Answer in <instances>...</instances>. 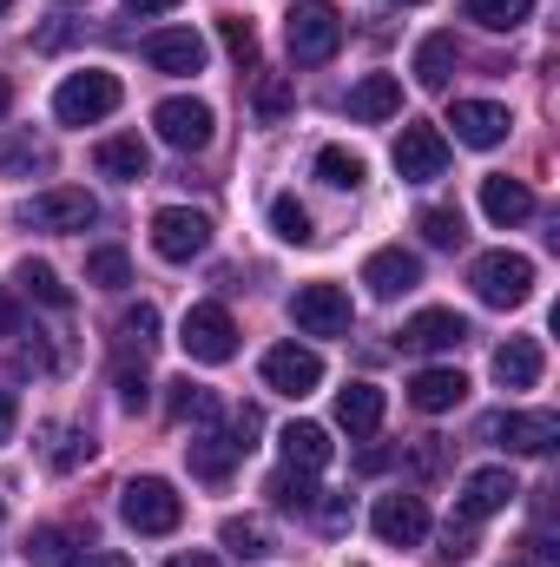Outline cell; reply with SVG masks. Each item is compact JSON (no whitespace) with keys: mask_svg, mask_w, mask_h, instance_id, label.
I'll list each match as a JSON object with an SVG mask.
<instances>
[{"mask_svg":"<svg viewBox=\"0 0 560 567\" xmlns=\"http://www.w3.org/2000/svg\"><path fill=\"white\" fill-rule=\"evenodd\" d=\"M258 429H265V416H258V410H251V403H245V410H238V416H231V442H238V455H251V449H258V442H251V435H258Z\"/></svg>","mask_w":560,"mask_h":567,"instance_id":"cell-42","label":"cell"},{"mask_svg":"<svg viewBox=\"0 0 560 567\" xmlns=\"http://www.w3.org/2000/svg\"><path fill=\"white\" fill-rule=\"evenodd\" d=\"M442 555H448V561H468V555H475V528H468V522H448Z\"/></svg>","mask_w":560,"mask_h":567,"instance_id":"cell-43","label":"cell"},{"mask_svg":"<svg viewBox=\"0 0 560 567\" xmlns=\"http://www.w3.org/2000/svg\"><path fill=\"white\" fill-rule=\"evenodd\" d=\"M145 396H152V390H145V370L120 363V403H126V410H145Z\"/></svg>","mask_w":560,"mask_h":567,"instance_id":"cell-44","label":"cell"},{"mask_svg":"<svg viewBox=\"0 0 560 567\" xmlns=\"http://www.w3.org/2000/svg\"><path fill=\"white\" fill-rule=\"evenodd\" d=\"M290 317L303 337H343L350 330V290L343 284H303L290 297Z\"/></svg>","mask_w":560,"mask_h":567,"instance_id":"cell-9","label":"cell"},{"mask_svg":"<svg viewBox=\"0 0 560 567\" xmlns=\"http://www.w3.org/2000/svg\"><path fill=\"white\" fill-rule=\"evenodd\" d=\"M363 172H370V165H363V152H350V145H323V152H317V178L336 185V192H356Z\"/></svg>","mask_w":560,"mask_h":567,"instance_id":"cell-28","label":"cell"},{"mask_svg":"<svg viewBox=\"0 0 560 567\" xmlns=\"http://www.w3.org/2000/svg\"><path fill=\"white\" fill-rule=\"evenodd\" d=\"M448 126H455V140L462 145H475V152H488V145H501L508 140V106H495V100H455L448 106Z\"/></svg>","mask_w":560,"mask_h":567,"instance_id":"cell-14","label":"cell"},{"mask_svg":"<svg viewBox=\"0 0 560 567\" xmlns=\"http://www.w3.org/2000/svg\"><path fill=\"white\" fill-rule=\"evenodd\" d=\"M152 126H158V140L172 152H205L211 145V106L205 100H158Z\"/></svg>","mask_w":560,"mask_h":567,"instance_id":"cell-11","label":"cell"},{"mask_svg":"<svg viewBox=\"0 0 560 567\" xmlns=\"http://www.w3.org/2000/svg\"><path fill=\"white\" fill-rule=\"evenodd\" d=\"M7 106H13V86H7V80H0V113H7Z\"/></svg>","mask_w":560,"mask_h":567,"instance_id":"cell-52","label":"cell"},{"mask_svg":"<svg viewBox=\"0 0 560 567\" xmlns=\"http://www.w3.org/2000/svg\"><path fill=\"white\" fill-rule=\"evenodd\" d=\"M448 73H455V33H428V40L416 47V80L428 86V93H442Z\"/></svg>","mask_w":560,"mask_h":567,"instance_id":"cell-27","label":"cell"},{"mask_svg":"<svg viewBox=\"0 0 560 567\" xmlns=\"http://www.w3.org/2000/svg\"><path fill=\"white\" fill-rule=\"evenodd\" d=\"M178 343H185L191 363H231V357H238V323H231L225 303H191Z\"/></svg>","mask_w":560,"mask_h":567,"instance_id":"cell-6","label":"cell"},{"mask_svg":"<svg viewBox=\"0 0 560 567\" xmlns=\"http://www.w3.org/2000/svg\"><path fill=\"white\" fill-rule=\"evenodd\" d=\"M218 542H225L238 561H258V555H271V528H265L258 515H231V522L218 528Z\"/></svg>","mask_w":560,"mask_h":567,"instance_id":"cell-30","label":"cell"},{"mask_svg":"<svg viewBox=\"0 0 560 567\" xmlns=\"http://www.w3.org/2000/svg\"><path fill=\"white\" fill-rule=\"evenodd\" d=\"M0 13H7V0H0Z\"/></svg>","mask_w":560,"mask_h":567,"instance_id":"cell-54","label":"cell"},{"mask_svg":"<svg viewBox=\"0 0 560 567\" xmlns=\"http://www.w3.org/2000/svg\"><path fill=\"white\" fill-rule=\"evenodd\" d=\"M336 423L350 429V435H376V429H383V390H376V383L336 390Z\"/></svg>","mask_w":560,"mask_h":567,"instance_id":"cell-24","label":"cell"},{"mask_svg":"<svg viewBox=\"0 0 560 567\" xmlns=\"http://www.w3.org/2000/svg\"><path fill=\"white\" fill-rule=\"evenodd\" d=\"M126 7H133V13H172L178 0H126Z\"/></svg>","mask_w":560,"mask_h":567,"instance_id":"cell-50","label":"cell"},{"mask_svg":"<svg viewBox=\"0 0 560 567\" xmlns=\"http://www.w3.org/2000/svg\"><path fill=\"white\" fill-rule=\"evenodd\" d=\"M93 165H100L106 178H120V185H139L145 172H152V152H145L139 133H113V140L93 145Z\"/></svg>","mask_w":560,"mask_h":567,"instance_id":"cell-20","label":"cell"},{"mask_svg":"<svg viewBox=\"0 0 560 567\" xmlns=\"http://www.w3.org/2000/svg\"><path fill=\"white\" fill-rule=\"evenodd\" d=\"M283 40H290V60L323 66V60L343 47V13H336L330 0H297V7L283 13Z\"/></svg>","mask_w":560,"mask_h":567,"instance_id":"cell-1","label":"cell"},{"mask_svg":"<svg viewBox=\"0 0 560 567\" xmlns=\"http://www.w3.org/2000/svg\"><path fill=\"white\" fill-rule=\"evenodd\" d=\"M0 515H7V508H0Z\"/></svg>","mask_w":560,"mask_h":567,"instance_id":"cell-55","label":"cell"},{"mask_svg":"<svg viewBox=\"0 0 560 567\" xmlns=\"http://www.w3.org/2000/svg\"><path fill=\"white\" fill-rule=\"evenodd\" d=\"M462 7H468V20L488 27V33H515V27L535 13V0H462Z\"/></svg>","mask_w":560,"mask_h":567,"instance_id":"cell-31","label":"cell"},{"mask_svg":"<svg viewBox=\"0 0 560 567\" xmlns=\"http://www.w3.org/2000/svg\"><path fill=\"white\" fill-rule=\"evenodd\" d=\"M290 106H297L290 73H258V86H251V120H258V126H283Z\"/></svg>","mask_w":560,"mask_h":567,"instance_id":"cell-26","label":"cell"},{"mask_svg":"<svg viewBox=\"0 0 560 567\" xmlns=\"http://www.w3.org/2000/svg\"><path fill=\"white\" fill-rule=\"evenodd\" d=\"M462 396H468L462 370H416L409 377V403H416L422 416H448V410H462Z\"/></svg>","mask_w":560,"mask_h":567,"instance_id":"cell-19","label":"cell"},{"mask_svg":"<svg viewBox=\"0 0 560 567\" xmlns=\"http://www.w3.org/2000/svg\"><path fill=\"white\" fill-rule=\"evenodd\" d=\"M521 495V482L508 475V468H475L468 482H462V495H455V522H488V515H501L508 502Z\"/></svg>","mask_w":560,"mask_h":567,"instance_id":"cell-10","label":"cell"},{"mask_svg":"<svg viewBox=\"0 0 560 567\" xmlns=\"http://www.w3.org/2000/svg\"><path fill=\"white\" fill-rule=\"evenodd\" d=\"M86 455H93V435H86V429H66V435H60V449H53V468L66 475V468H80Z\"/></svg>","mask_w":560,"mask_h":567,"instance_id":"cell-41","label":"cell"},{"mask_svg":"<svg viewBox=\"0 0 560 567\" xmlns=\"http://www.w3.org/2000/svg\"><path fill=\"white\" fill-rule=\"evenodd\" d=\"M271 231H278L283 245H310V238H317V225H310V212H303L297 198H278V205H271Z\"/></svg>","mask_w":560,"mask_h":567,"instance_id":"cell-38","label":"cell"},{"mask_svg":"<svg viewBox=\"0 0 560 567\" xmlns=\"http://www.w3.org/2000/svg\"><path fill=\"white\" fill-rule=\"evenodd\" d=\"M409 468H416V475H435V468H442V435H422L416 455H409Z\"/></svg>","mask_w":560,"mask_h":567,"instance_id":"cell-45","label":"cell"},{"mask_svg":"<svg viewBox=\"0 0 560 567\" xmlns=\"http://www.w3.org/2000/svg\"><path fill=\"white\" fill-rule=\"evenodd\" d=\"M13 330H20V297L0 284V337H13Z\"/></svg>","mask_w":560,"mask_h":567,"instance_id":"cell-48","label":"cell"},{"mask_svg":"<svg viewBox=\"0 0 560 567\" xmlns=\"http://www.w3.org/2000/svg\"><path fill=\"white\" fill-rule=\"evenodd\" d=\"M20 284H27L40 303H53V310H66V303H73V290L60 284V271H53V265H33V258H27V265H20Z\"/></svg>","mask_w":560,"mask_h":567,"instance_id":"cell-39","label":"cell"},{"mask_svg":"<svg viewBox=\"0 0 560 567\" xmlns=\"http://www.w3.org/2000/svg\"><path fill=\"white\" fill-rule=\"evenodd\" d=\"M265 495H271L278 508H317V488H310L303 468H278V475L265 482Z\"/></svg>","mask_w":560,"mask_h":567,"instance_id":"cell-34","label":"cell"},{"mask_svg":"<svg viewBox=\"0 0 560 567\" xmlns=\"http://www.w3.org/2000/svg\"><path fill=\"white\" fill-rule=\"evenodd\" d=\"M495 383L501 390H535L541 383V343L535 337H508L495 350Z\"/></svg>","mask_w":560,"mask_h":567,"instance_id":"cell-22","label":"cell"},{"mask_svg":"<svg viewBox=\"0 0 560 567\" xmlns=\"http://www.w3.org/2000/svg\"><path fill=\"white\" fill-rule=\"evenodd\" d=\"M370 528H376L390 548H416L422 535H428V508H422L416 495H383L376 515H370Z\"/></svg>","mask_w":560,"mask_h":567,"instance_id":"cell-15","label":"cell"},{"mask_svg":"<svg viewBox=\"0 0 560 567\" xmlns=\"http://www.w3.org/2000/svg\"><path fill=\"white\" fill-rule=\"evenodd\" d=\"M475 297L481 303H495V310H515V303H528L535 297V258H521V251H488V258H475Z\"/></svg>","mask_w":560,"mask_h":567,"instance_id":"cell-3","label":"cell"},{"mask_svg":"<svg viewBox=\"0 0 560 567\" xmlns=\"http://www.w3.org/2000/svg\"><path fill=\"white\" fill-rule=\"evenodd\" d=\"M462 337H468V323H462L455 310H422V317H409V330H403V343H409V350H422V357L455 350Z\"/></svg>","mask_w":560,"mask_h":567,"instance_id":"cell-23","label":"cell"},{"mask_svg":"<svg viewBox=\"0 0 560 567\" xmlns=\"http://www.w3.org/2000/svg\"><path fill=\"white\" fill-rule=\"evenodd\" d=\"M27 561L66 567L73 561V535H66V528H33V535H27Z\"/></svg>","mask_w":560,"mask_h":567,"instance_id":"cell-37","label":"cell"},{"mask_svg":"<svg viewBox=\"0 0 560 567\" xmlns=\"http://www.w3.org/2000/svg\"><path fill=\"white\" fill-rule=\"evenodd\" d=\"M396 172L409 178V185H428V178H442L448 172V140L435 133V126H403L396 133Z\"/></svg>","mask_w":560,"mask_h":567,"instance_id":"cell-12","label":"cell"},{"mask_svg":"<svg viewBox=\"0 0 560 567\" xmlns=\"http://www.w3.org/2000/svg\"><path fill=\"white\" fill-rule=\"evenodd\" d=\"M86 284H100V290H126V284H133V258H126L120 245H100V251L86 258Z\"/></svg>","mask_w":560,"mask_h":567,"instance_id":"cell-33","label":"cell"},{"mask_svg":"<svg viewBox=\"0 0 560 567\" xmlns=\"http://www.w3.org/2000/svg\"><path fill=\"white\" fill-rule=\"evenodd\" d=\"M416 231L428 238V245H442V251H455V245L468 238V231H462V212H448V205H428V212L416 218Z\"/></svg>","mask_w":560,"mask_h":567,"instance_id":"cell-35","label":"cell"},{"mask_svg":"<svg viewBox=\"0 0 560 567\" xmlns=\"http://www.w3.org/2000/svg\"><path fill=\"white\" fill-rule=\"evenodd\" d=\"M218 33H225V53H231L238 66H251V60H258V27H251L245 13H225V20H218Z\"/></svg>","mask_w":560,"mask_h":567,"instance_id":"cell-40","label":"cell"},{"mask_svg":"<svg viewBox=\"0 0 560 567\" xmlns=\"http://www.w3.org/2000/svg\"><path fill=\"white\" fill-rule=\"evenodd\" d=\"M363 284L390 303V297H403V290H416L422 284V258L416 251H403V245H390V251H376V258L363 265Z\"/></svg>","mask_w":560,"mask_h":567,"instance_id":"cell-17","label":"cell"},{"mask_svg":"<svg viewBox=\"0 0 560 567\" xmlns=\"http://www.w3.org/2000/svg\"><path fill=\"white\" fill-rule=\"evenodd\" d=\"M120 515H126V528H139V535H172V528L185 522V502L172 495V482L133 475V482L120 488Z\"/></svg>","mask_w":560,"mask_h":567,"instance_id":"cell-4","label":"cell"},{"mask_svg":"<svg viewBox=\"0 0 560 567\" xmlns=\"http://www.w3.org/2000/svg\"><path fill=\"white\" fill-rule=\"evenodd\" d=\"M231 462H238V442H231V435H205V442H191V475L225 482V475H231Z\"/></svg>","mask_w":560,"mask_h":567,"instance_id":"cell-32","label":"cell"},{"mask_svg":"<svg viewBox=\"0 0 560 567\" xmlns=\"http://www.w3.org/2000/svg\"><path fill=\"white\" fill-rule=\"evenodd\" d=\"M278 442H283V468H303V475H317V468L330 462V429H317V423H290Z\"/></svg>","mask_w":560,"mask_h":567,"instance_id":"cell-25","label":"cell"},{"mask_svg":"<svg viewBox=\"0 0 560 567\" xmlns=\"http://www.w3.org/2000/svg\"><path fill=\"white\" fill-rule=\"evenodd\" d=\"M265 383L278 396H310L323 383V357L303 350V343H278V350H265Z\"/></svg>","mask_w":560,"mask_h":567,"instance_id":"cell-13","label":"cell"},{"mask_svg":"<svg viewBox=\"0 0 560 567\" xmlns=\"http://www.w3.org/2000/svg\"><path fill=\"white\" fill-rule=\"evenodd\" d=\"M172 396H165V410L178 416V423H211L218 416V396L205 390V383H191V377H178V383H165Z\"/></svg>","mask_w":560,"mask_h":567,"instance_id":"cell-29","label":"cell"},{"mask_svg":"<svg viewBox=\"0 0 560 567\" xmlns=\"http://www.w3.org/2000/svg\"><path fill=\"white\" fill-rule=\"evenodd\" d=\"M0 165H46V145H33V140H13L7 152H0Z\"/></svg>","mask_w":560,"mask_h":567,"instance_id":"cell-46","label":"cell"},{"mask_svg":"<svg viewBox=\"0 0 560 567\" xmlns=\"http://www.w3.org/2000/svg\"><path fill=\"white\" fill-rule=\"evenodd\" d=\"M165 567H218L211 555H178V561H165Z\"/></svg>","mask_w":560,"mask_h":567,"instance_id":"cell-51","label":"cell"},{"mask_svg":"<svg viewBox=\"0 0 560 567\" xmlns=\"http://www.w3.org/2000/svg\"><path fill=\"white\" fill-rule=\"evenodd\" d=\"M403 113V80L396 73H363L356 86H350V120H396Z\"/></svg>","mask_w":560,"mask_h":567,"instance_id":"cell-18","label":"cell"},{"mask_svg":"<svg viewBox=\"0 0 560 567\" xmlns=\"http://www.w3.org/2000/svg\"><path fill=\"white\" fill-rule=\"evenodd\" d=\"M145 60H152L158 73H198V66H205V33H191V27H165V33L145 40Z\"/></svg>","mask_w":560,"mask_h":567,"instance_id":"cell-16","label":"cell"},{"mask_svg":"<svg viewBox=\"0 0 560 567\" xmlns=\"http://www.w3.org/2000/svg\"><path fill=\"white\" fill-rule=\"evenodd\" d=\"M113 106H120V73H106V66L66 73L60 93H53V120H60V126H100Z\"/></svg>","mask_w":560,"mask_h":567,"instance_id":"cell-2","label":"cell"},{"mask_svg":"<svg viewBox=\"0 0 560 567\" xmlns=\"http://www.w3.org/2000/svg\"><path fill=\"white\" fill-rule=\"evenodd\" d=\"M481 442H501L515 455H548L560 442V416L554 410H501V416L481 423Z\"/></svg>","mask_w":560,"mask_h":567,"instance_id":"cell-8","label":"cell"},{"mask_svg":"<svg viewBox=\"0 0 560 567\" xmlns=\"http://www.w3.org/2000/svg\"><path fill=\"white\" fill-rule=\"evenodd\" d=\"M152 343H158V310H152V303H139V310H126V317H120V350H126V357H133V350H152Z\"/></svg>","mask_w":560,"mask_h":567,"instance_id":"cell-36","label":"cell"},{"mask_svg":"<svg viewBox=\"0 0 560 567\" xmlns=\"http://www.w3.org/2000/svg\"><path fill=\"white\" fill-rule=\"evenodd\" d=\"M20 225H33V231H86V225H100V205L80 185H53V192H33L20 205Z\"/></svg>","mask_w":560,"mask_h":567,"instance_id":"cell-5","label":"cell"},{"mask_svg":"<svg viewBox=\"0 0 560 567\" xmlns=\"http://www.w3.org/2000/svg\"><path fill=\"white\" fill-rule=\"evenodd\" d=\"M13 423H20V403H13V390H0V449H7Z\"/></svg>","mask_w":560,"mask_h":567,"instance_id":"cell-49","label":"cell"},{"mask_svg":"<svg viewBox=\"0 0 560 567\" xmlns=\"http://www.w3.org/2000/svg\"><path fill=\"white\" fill-rule=\"evenodd\" d=\"M152 251H158L165 265L205 258V251H211V218H205V212H185V205H165V212L152 218Z\"/></svg>","mask_w":560,"mask_h":567,"instance_id":"cell-7","label":"cell"},{"mask_svg":"<svg viewBox=\"0 0 560 567\" xmlns=\"http://www.w3.org/2000/svg\"><path fill=\"white\" fill-rule=\"evenodd\" d=\"M481 212H488V225H521L528 212H535V192L521 185V178H508V172H495V178H481Z\"/></svg>","mask_w":560,"mask_h":567,"instance_id":"cell-21","label":"cell"},{"mask_svg":"<svg viewBox=\"0 0 560 567\" xmlns=\"http://www.w3.org/2000/svg\"><path fill=\"white\" fill-rule=\"evenodd\" d=\"M403 7H422V0H403Z\"/></svg>","mask_w":560,"mask_h":567,"instance_id":"cell-53","label":"cell"},{"mask_svg":"<svg viewBox=\"0 0 560 567\" xmlns=\"http://www.w3.org/2000/svg\"><path fill=\"white\" fill-rule=\"evenodd\" d=\"M66 567H133L126 555H113V548H86V555H73Z\"/></svg>","mask_w":560,"mask_h":567,"instance_id":"cell-47","label":"cell"}]
</instances>
